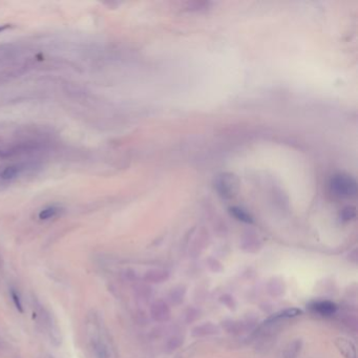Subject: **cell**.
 Instances as JSON below:
<instances>
[{
    "mask_svg": "<svg viewBox=\"0 0 358 358\" xmlns=\"http://www.w3.org/2000/svg\"><path fill=\"white\" fill-rule=\"evenodd\" d=\"M330 190L337 197H352L356 195L357 184L352 177L347 175H335L330 181Z\"/></svg>",
    "mask_w": 358,
    "mask_h": 358,
    "instance_id": "obj_1",
    "label": "cell"
},
{
    "mask_svg": "<svg viewBox=\"0 0 358 358\" xmlns=\"http://www.w3.org/2000/svg\"><path fill=\"white\" fill-rule=\"evenodd\" d=\"M215 188L224 199H230L235 195V191L238 189V182L232 175L225 174L216 179Z\"/></svg>",
    "mask_w": 358,
    "mask_h": 358,
    "instance_id": "obj_2",
    "label": "cell"
},
{
    "mask_svg": "<svg viewBox=\"0 0 358 358\" xmlns=\"http://www.w3.org/2000/svg\"><path fill=\"white\" fill-rule=\"evenodd\" d=\"M152 318L159 323L167 322L170 318V309L168 305L163 300H157L152 304L150 308Z\"/></svg>",
    "mask_w": 358,
    "mask_h": 358,
    "instance_id": "obj_3",
    "label": "cell"
},
{
    "mask_svg": "<svg viewBox=\"0 0 358 358\" xmlns=\"http://www.w3.org/2000/svg\"><path fill=\"white\" fill-rule=\"evenodd\" d=\"M335 344L344 358H356V349L352 342L344 337H338L336 338Z\"/></svg>",
    "mask_w": 358,
    "mask_h": 358,
    "instance_id": "obj_4",
    "label": "cell"
},
{
    "mask_svg": "<svg viewBox=\"0 0 358 358\" xmlns=\"http://www.w3.org/2000/svg\"><path fill=\"white\" fill-rule=\"evenodd\" d=\"M312 310L317 312L318 314L323 316H330L333 315L337 310V307L334 303L329 302V300H324V302H318L312 305Z\"/></svg>",
    "mask_w": 358,
    "mask_h": 358,
    "instance_id": "obj_5",
    "label": "cell"
},
{
    "mask_svg": "<svg viewBox=\"0 0 358 358\" xmlns=\"http://www.w3.org/2000/svg\"><path fill=\"white\" fill-rule=\"evenodd\" d=\"M24 166L20 164H15V165H10L0 172V179L3 181H11L16 179L21 172L24 170Z\"/></svg>",
    "mask_w": 358,
    "mask_h": 358,
    "instance_id": "obj_6",
    "label": "cell"
},
{
    "mask_svg": "<svg viewBox=\"0 0 358 358\" xmlns=\"http://www.w3.org/2000/svg\"><path fill=\"white\" fill-rule=\"evenodd\" d=\"M217 332H219V329H217L214 325L208 323L195 328L193 330V335L195 337H201L206 335H212L217 333Z\"/></svg>",
    "mask_w": 358,
    "mask_h": 358,
    "instance_id": "obj_7",
    "label": "cell"
},
{
    "mask_svg": "<svg viewBox=\"0 0 358 358\" xmlns=\"http://www.w3.org/2000/svg\"><path fill=\"white\" fill-rule=\"evenodd\" d=\"M303 342L300 340H295L290 342L284 351V358H297L302 350Z\"/></svg>",
    "mask_w": 358,
    "mask_h": 358,
    "instance_id": "obj_8",
    "label": "cell"
},
{
    "mask_svg": "<svg viewBox=\"0 0 358 358\" xmlns=\"http://www.w3.org/2000/svg\"><path fill=\"white\" fill-rule=\"evenodd\" d=\"M303 313V311L298 309V308H289L286 309L284 311H280L277 314H274L273 316H271L269 319H268V323L269 322H273V321H278V319H283V318H291V317H295L298 316Z\"/></svg>",
    "mask_w": 358,
    "mask_h": 358,
    "instance_id": "obj_9",
    "label": "cell"
},
{
    "mask_svg": "<svg viewBox=\"0 0 358 358\" xmlns=\"http://www.w3.org/2000/svg\"><path fill=\"white\" fill-rule=\"evenodd\" d=\"M169 277V273L165 270H160V269H155V270H150L149 272L146 273L145 279L149 280V282L152 283H162L164 280H166Z\"/></svg>",
    "mask_w": 358,
    "mask_h": 358,
    "instance_id": "obj_10",
    "label": "cell"
},
{
    "mask_svg": "<svg viewBox=\"0 0 358 358\" xmlns=\"http://www.w3.org/2000/svg\"><path fill=\"white\" fill-rule=\"evenodd\" d=\"M230 213H231L236 220H239L243 223H246V224H252L253 223L252 216L243 208H240V207L230 208Z\"/></svg>",
    "mask_w": 358,
    "mask_h": 358,
    "instance_id": "obj_11",
    "label": "cell"
},
{
    "mask_svg": "<svg viewBox=\"0 0 358 358\" xmlns=\"http://www.w3.org/2000/svg\"><path fill=\"white\" fill-rule=\"evenodd\" d=\"M60 212H61V208L59 206L53 205V206L43 208L39 212V214H38V217H39V220L41 221H47L49 219H53V217L57 216Z\"/></svg>",
    "mask_w": 358,
    "mask_h": 358,
    "instance_id": "obj_12",
    "label": "cell"
},
{
    "mask_svg": "<svg viewBox=\"0 0 358 358\" xmlns=\"http://www.w3.org/2000/svg\"><path fill=\"white\" fill-rule=\"evenodd\" d=\"M94 350H95V353L97 358H110L108 349L104 342H102L100 341H95Z\"/></svg>",
    "mask_w": 358,
    "mask_h": 358,
    "instance_id": "obj_13",
    "label": "cell"
},
{
    "mask_svg": "<svg viewBox=\"0 0 358 358\" xmlns=\"http://www.w3.org/2000/svg\"><path fill=\"white\" fill-rule=\"evenodd\" d=\"M269 286L272 288H268V290H269L270 294L273 296H279L282 295V294L284 293V284L282 282H277V279L272 280V282L269 284Z\"/></svg>",
    "mask_w": 358,
    "mask_h": 358,
    "instance_id": "obj_14",
    "label": "cell"
},
{
    "mask_svg": "<svg viewBox=\"0 0 358 358\" xmlns=\"http://www.w3.org/2000/svg\"><path fill=\"white\" fill-rule=\"evenodd\" d=\"M10 293H11V297H12L13 303H14V305L16 307V309L18 310V312L23 313L24 312V310H23V305H22L21 298H20V295H19L18 291L16 289H14V288H11Z\"/></svg>",
    "mask_w": 358,
    "mask_h": 358,
    "instance_id": "obj_15",
    "label": "cell"
},
{
    "mask_svg": "<svg viewBox=\"0 0 358 358\" xmlns=\"http://www.w3.org/2000/svg\"><path fill=\"white\" fill-rule=\"evenodd\" d=\"M184 294H185V288L182 287V286H179L178 288L172 289L171 294H170V298H171L172 302L176 303V304H177V300H179L178 303H180L183 300Z\"/></svg>",
    "mask_w": 358,
    "mask_h": 358,
    "instance_id": "obj_16",
    "label": "cell"
},
{
    "mask_svg": "<svg viewBox=\"0 0 358 358\" xmlns=\"http://www.w3.org/2000/svg\"><path fill=\"white\" fill-rule=\"evenodd\" d=\"M356 215V212L354 207H347L342 210V219L343 221H350L354 219Z\"/></svg>",
    "mask_w": 358,
    "mask_h": 358,
    "instance_id": "obj_17",
    "label": "cell"
},
{
    "mask_svg": "<svg viewBox=\"0 0 358 358\" xmlns=\"http://www.w3.org/2000/svg\"><path fill=\"white\" fill-rule=\"evenodd\" d=\"M220 300H221V302L224 304V305H225L226 307H228V308L229 309H235V307H236V304H235V302H234V299H233V297L231 296V295H228V294H225V295H222L221 296V298H220Z\"/></svg>",
    "mask_w": 358,
    "mask_h": 358,
    "instance_id": "obj_18",
    "label": "cell"
},
{
    "mask_svg": "<svg viewBox=\"0 0 358 358\" xmlns=\"http://www.w3.org/2000/svg\"><path fill=\"white\" fill-rule=\"evenodd\" d=\"M12 27H13V25H12V24H9V23H6V24H0V33H1V32H4V31H6V30L11 29Z\"/></svg>",
    "mask_w": 358,
    "mask_h": 358,
    "instance_id": "obj_19",
    "label": "cell"
}]
</instances>
